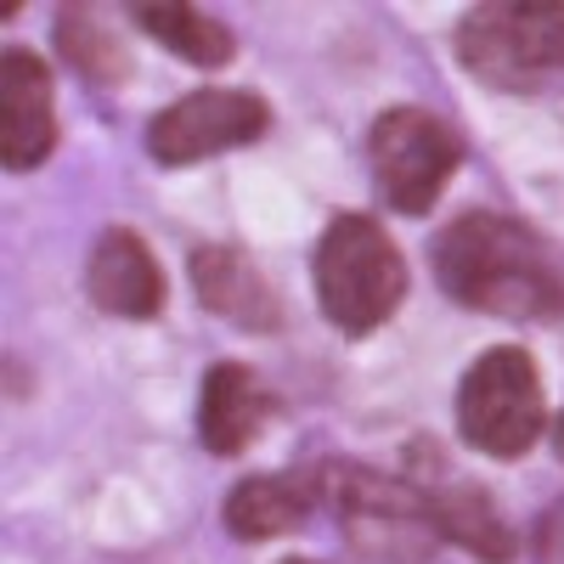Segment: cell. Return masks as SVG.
I'll return each instance as SVG.
<instances>
[{"label": "cell", "instance_id": "6da1fadb", "mask_svg": "<svg viewBox=\"0 0 564 564\" xmlns=\"http://www.w3.org/2000/svg\"><path fill=\"white\" fill-rule=\"evenodd\" d=\"M435 282L463 311L502 322L564 316V260L536 226L468 209L435 238Z\"/></svg>", "mask_w": 564, "mask_h": 564}, {"label": "cell", "instance_id": "7a4b0ae2", "mask_svg": "<svg viewBox=\"0 0 564 564\" xmlns=\"http://www.w3.org/2000/svg\"><path fill=\"white\" fill-rule=\"evenodd\" d=\"M316 497L339 520L350 553L367 564H430L446 542L430 491L401 475H379L367 463H327L316 475Z\"/></svg>", "mask_w": 564, "mask_h": 564}, {"label": "cell", "instance_id": "3957f363", "mask_svg": "<svg viewBox=\"0 0 564 564\" xmlns=\"http://www.w3.org/2000/svg\"><path fill=\"white\" fill-rule=\"evenodd\" d=\"M311 276H316L322 316L350 339L384 327L406 300V260L372 215H339L327 226L311 260Z\"/></svg>", "mask_w": 564, "mask_h": 564}, {"label": "cell", "instance_id": "277c9868", "mask_svg": "<svg viewBox=\"0 0 564 564\" xmlns=\"http://www.w3.org/2000/svg\"><path fill=\"white\" fill-rule=\"evenodd\" d=\"M457 63L497 90H531L542 79H558L564 0H491V7L463 12Z\"/></svg>", "mask_w": 564, "mask_h": 564}, {"label": "cell", "instance_id": "5b68a950", "mask_svg": "<svg viewBox=\"0 0 564 564\" xmlns=\"http://www.w3.org/2000/svg\"><path fill=\"white\" fill-rule=\"evenodd\" d=\"M457 430L468 446L497 463H513L536 446V435L547 430V395H542V372L531 350L497 345L463 372Z\"/></svg>", "mask_w": 564, "mask_h": 564}, {"label": "cell", "instance_id": "8992f818", "mask_svg": "<svg viewBox=\"0 0 564 564\" xmlns=\"http://www.w3.org/2000/svg\"><path fill=\"white\" fill-rule=\"evenodd\" d=\"M367 153H372V181H379L384 204L401 209V215H423L446 193V181L457 175L463 141L430 108L401 102V108H384L372 119Z\"/></svg>", "mask_w": 564, "mask_h": 564}, {"label": "cell", "instance_id": "52a82bcc", "mask_svg": "<svg viewBox=\"0 0 564 564\" xmlns=\"http://www.w3.org/2000/svg\"><path fill=\"white\" fill-rule=\"evenodd\" d=\"M271 130V102L260 90L243 85H198L186 90L181 102H170L164 113H153L148 124V153L164 170H186V164H204L215 153L231 148H249Z\"/></svg>", "mask_w": 564, "mask_h": 564}, {"label": "cell", "instance_id": "ba28073f", "mask_svg": "<svg viewBox=\"0 0 564 564\" xmlns=\"http://www.w3.org/2000/svg\"><path fill=\"white\" fill-rule=\"evenodd\" d=\"M57 148V97L52 68L29 45L0 52V164L7 170H40Z\"/></svg>", "mask_w": 564, "mask_h": 564}, {"label": "cell", "instance_id": "9c48e42d", "mask_svg": "<svg viewBox=\"0 0 564 564\" xmlns=\"http://www.w3.org/2000/svg\"><path fill=\"white\" fill-rule=\"evenodd\" d=\"M85 294L97 311L124 322H153L164 311V265L148 249V238L130 226H108L85 265Z\"/></svg>", "mask_w": 564, "mask_h": 564}, {"label": "cell", "instance_id": "30bf717a", "mask_svg": "<svg viewBox=\"0 0 564 564\" xmlns=\"http://www.w3.org/2000/svg\"><path fill=\"white\" fill-rule=\"evenodd\" d=\"M186 276H193V294L204 311L226 316L231 327H249V334H276L282 327V300L271 289V276L231 243H198L186 254Z\"/></svg>", "mask_w": 564, "mask_h": 564}, {"label": "cell", "instance_id": "8fae6325", "mask_svg": "<svg viewBox=\"0 0 564 564\" xmlns=\"http://www.w3.org/2000/svg\"><path fill=\"white\" fill-rule=\"evenodd\" d=\"M271 417V395L243 361H215L198 390V441L215 457H238Z\"/></svg>", "mask_w": 564, "mask_h": 564}, {"label": "cell", "instance_id": "7c38bea8", "mask_svg": "<svg viewBox=\"0 0 564 564\" xmlns=\"http://www.w3.org/2000/svg\"><path fill=\"white\" fill-rule=\"evenodd\" d=\"M423 491H430L435 525H441L446 542H457L463 553H475L480 564H513L520 536H513V525L502 520V508H497V497L486 486H475V480H435Z\"/></svg>", "mask_w": 564, "mask_h": 564}, {"label": "cell", "instance_id": "4fadbf2b", "mask_svg": "<svg viewBox=\"0 0 564 564\" xmlns=\"http://www.w3.org/2000/svg\"><path fill=\"white\" fill-rule=\"evenodd\" d=\"M316 502V486L311 480H294V475H249L243 486L226 491V508L220 520L238 542H271L282 531L305 525V513Z\"/></svg>", "mask_w": 564, "mask_h": 564}, {"label": "cell", "instance_id": "5bb4252c", "mask_svg": "<svg viewBox=\"0 0 564 564\" xmlns=\"http://www.w3.org/2000/svg\"><path fill=\"white\" fill-rule=\"evenodd\" d=\"M130 18L159 45H170L175 57L198 63V68H226L231 57H238V34H231L215 12L181 7V0H159V7H130Z\"/></svg>", "mask_w": 564, "mask_h": 564}, {"label": "cell", "instance_id": "9a60e30c", "mask_svg": "<svg viewBox=\"0 0 564 564\" xmlns=\"http://www.w3.org/2000/svg\"><path fill=\"white\" fill-rule=\"evenodd\" d=\"M57 52L68 68H79L85 79H97V85H113L124 79V45L113 40V29L90 12V7H63L57 12Z\"/></svg>", "mask_w": 564, "mask_h": 564}, {"label": "cell", "instance_id": "2e32d148", "mask_svg": "<svg viewBox=\"0 0 564 564\" xmlns=\"http://www.w3.org/2000/svg\"><path fill=\"white\" fill-rule=\"evenodd\" d=\"M536 564H564V502L547 508V520L536 531Z\"/></svg>", "mask_w": 564, "mask_h": 564}, {"label": "cell", "instance_id": "e0dca14e", "mask_svg": "<svg viewBox=\"0 0 564 564\" xmlns=\"http://www.w3.org/2000/svg\"><path fill=\"white\" fill-rule=\"evenodd\" d=\"M553 452H558V463H564V412H558V423H553Z\"/></svg>", "mask_w": 564, "mask_h": 564}, {"label": "cell", "instance_id": "ac0fdd59", "mask_svg": "<svg viewBox=\"0 0 564 564\" xmlns=\"http://www.w3.org/2000/svg\"><path fill=\"white\" fill-rule=\"evenodd\" d=\"M282 564H316V558H282Z\"/></svg>", "mask_w": 564, "mask_h": 564}]
</instances>
